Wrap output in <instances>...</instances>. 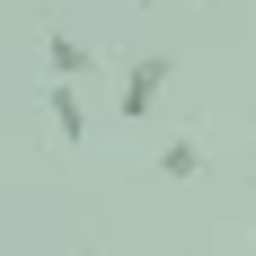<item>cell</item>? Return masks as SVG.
I'll return each mask as SVG.
<instances>
[{"mask_svg":"<svg viewBox=\"0 0 256 256\" xmlns=\"http://www.w3.org/2000/svg\"><path fill=\"white\" fill-rule=\"evenodd\" d=\"M168 80H177V53H132V71H124V115L132 124H150V106H159Z\"/></svg>","mask_w":256,"mask_h":256,"instance_id":"obj_1","label":"cell"},{"mask_svg":"<svg viewBox=\"0 0 256 256\" xmlns=\"http://www.w3.org/2000/svg\"><path fill=\"white\" fill-rule=\"evenodd\" d=\"M44 71H53V88H80V80L98 71V53L80 44V36H62V26H53V36H44Z\"/></svg>","mask_w":256,"mask_h":256,"instance_id":"obj_2","label":"cell"},{"mask_svg":"<svg viewBox=\"0 0 256 256\" xmlns=\"http://www.w3.org/2000/svg\"><path fill=\"white\" fill-rule=\"evenodd\" d=\"M44 115H53V142H88V98H80V88H44Z\"/></svg>","mask_w":256,"mask_h":256,"instance_id":"obj_3","label":"cell"},{"mask_svg":"<svg viewBox=\"0 0 256 256\" xmlns=\"http://www.w3.org/2000/svg\"><path fill=\"white\" fill-rule=\"evenodd\" d=\"M159 177H168V186H194V177H204V142H194V132L159 142Z\"/></svg>","mask_w":256,"mask_h":256,"instance_id":"obj_4","label":"cell"}]
</instances>
